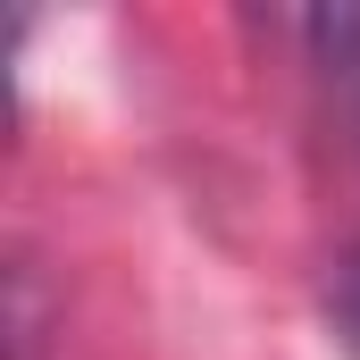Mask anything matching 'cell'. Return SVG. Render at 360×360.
Masks as SVG:
<instances>
[{"label":"cell","mask_w":360,"mask_h":360,"mask_svg":"<svg viewBox=\"0 0 360 360\" xmlns=\"http://www.w3.org/2000/svg\"><path fill=\"white\" fill-rule=\"evenodd\" d=\"M293 42H302V68H310V84H319L327 126L352 143V160H360V8L352 0L302 8V17H293Z\"/></svg>","instance_id":"6da1fadb"},{"label":"cell","mask_w":360,"mask_h":360,"mask_svg":"<svg viewBox=\"0 0 360 360\" xmlns=\"http://www.w3.org/2000/svg\"><path fill=\"white\" fill-rule=\"evenodd\" d=\"M327 319H335V344L360 360V252H344L327 276Z\"/></svg>","instance_id":"7a4b0ae2"}]
</instances>
